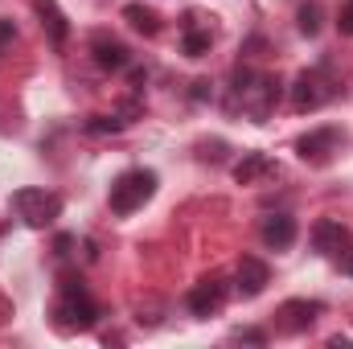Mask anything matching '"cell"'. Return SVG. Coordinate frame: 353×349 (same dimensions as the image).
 Masks as SVG:
<instances>
[{"label": "cell", "mask_w": 353, "mask_h": 349, "mask_svg": "<svg viewBox=\"0 0 353 349\" xmlns=\"http://www.w3.org/2000/svg\"><path fill=\"white\" fill-rule=\"evenodd\" d=\"M296 25H300V33H304V37H316V33H321V4H316V0H308V4L296 12Z\"/></svg>", "instance_id": "obj_18"}, {"label": "cell", "mask_w": 353, "mask_h": 349, "mask_svg": "<svg viewBox=\"0 0 353 349\" xmlns=\"http://www.w3.org/2000/svg\"><path fill=\"white\" fill-rule=\"evenodd\" d=\"M279 94H283V83H279L275 74H255V70H247V66L234 70V99H239V107H243L255 123H263L267 115L275 111Z\"/></svg>", "instance_id": "obj_1"}, {"label": "cell", "mask_w": 353, "mask_h": 349, "mask_svg": "<svg viewBox=\"0 0 353 349\" xmlns=\"http://www.w3.org/2000/svg\"><path fill=\"white\" fill-rule=\"evenodd\" d=\"M259 235H263V243L271 247V251H288V247L296 243V218H288V214H271V218H263Z\"/></svg>", "instance_id": "obj_13"}, {"label": "cell", "mask_w": 353, "mask_h": 349, "mask_svg": "<svg viewBox=\"0 0 353 349\" xmlns=\"http://www.w3.org/2000/svg\"><path fill=\"white\" fill-rule=\"evenodd\" d=\"M210 46H214V33H210V29H193V25H185L181 50H185L189 58H205V54H210Z\"/></svg>", "instance_id": "obj_16"}, {"label": "cell", "mask_w": 353, "mask_h": 349, "mask_svg": "<svg viewBox=\"0 0 353 349\" xmlns=\"http://www.w3.org/2000/svg\"><path fill=\"white\" fill-rule=\"evenodd\" d=\"M152 193H157V173L152 169H128V173H119L111 181L107 201H111V214H136Z\"/></svg>", "instance_id": "obj_3"}, {"label": "cell", "mask_w": 353, "mask_h": 349, "mask_svg": "<svg viewBox=\"0 0 353 349\" xmlns=\"http://www.w3.org/2000/svg\"><path fill=\"white\" fill-rule=\"evenodd\" d=\"M316 317H321V304H316V300H288V304H279V325H283L288 333L312 329Z\"/></svg>", "instance_id": "obj_10"}, {"label": "cell", "mask_w": 353, "mask_h": 349, "mask_svg": "<svg viewBox=\"0 0 353 349\" xmlns=\"http://www.w3.org/2000/svg\"><path fill=\"white\" fill-rule=\"evenodd\" d=\"M234 337H239V341H255V346H263V341H267L259 329H243V333H234Z\"/></svg>", "instance_id": "obj_22"}, {"label": "cell", "mask_w": 353, "mask_h": 349, "mask_svg": "<svg viewBox=\"0 0 353 349\" xmlns=\"http://www.w3.org/2000/svg\"><path fill=\"white\" fill-rule=\"evenodd\" d=\"M267 283H271V267L259 255H243L239 259V292L243 296H259Z\"/></svg>", "instance_id": "obj_12"}, {"label": "cell", "mask_w": 353, "mask_h": 349, "mask_svg": "<svg viewBox=\"0 0 353 349\" xmlns=\"http://www.w3.org/2000/svg\"><path fill=\"white\" fill-rule=\"evenodd\" d=\"M33 8H37L41 29H46V37L54 41V50H62V46L70 41V21H66V12L58 8V0H33Z\"/></svg>", "instance_id": "obj_8"}, {"label": "cell", "mask_w": 353, "mask_h": 349, "mask_svg": "<svg viewBox=\"0 0 353 349\" xmlns=\"http://www.w3.org/2000/svg\"><path fill=\"white\" fill-rule=\"evenodd\" d=\"M193 99H197V103L210 99V79H197V83H193Z\"/></svg>", "instance_id": "obj_23"}, {"label": "cell", "mask_w": 353, "mask_h": 349, "mask_svg": "<svg viewBox=\"0 0 353 349\" xmlns=\"http://www.w3.org/2000/svg\"><path fill=\"white\" fill-rule=\"evenodd\" d=\"M267 173H275V161H271L267 152H247V157L234 165V181H239V185H255V181L267 177Z\"/></svg>", "instance_id": "obj_14"}, {"label": "cell", "mask_w": 353, "mask_h": 349, "mask_svg": "<svg viewBox=\"0 0 353 349\" xmlns=\"http://www.w3.org/2000/svg\"><path fill=\"white\" fill-rule=\"evenodd\" d=\"M226 279H201L197 288H189V296H185V304H189V312L193 317H210V312H218L222 304H226Z\"/></svg>", "instance_id": "obj_7"}, {"label": "cell", "mask_w": 353, "mask_h": 349, "mask_svg": "<svg viewBox=\"0 0 353 349\" xmlns=\"http://www.w3.org/2000/svg\"><path fill=\"white\" fill-rule=\"evenodd\" d=\"M341 271H345V275H353V251H341Z\"/></svg>", "instance_id": "obj_24"}, {"label": "cell", "mask_w": 353, "mask_h": 349, "mask_svg": "<svg viewBox=\"0 0 353 349\" xmlns=\"http://www.w3.org/2000/svg\"><path fill=\"white\" fill-rule=\"evenodd\" d=\"M345 243H350V230H345L337 218H321V222L312 226V247H316L321 255H341Z\"/></svg>", "instance_id": "obj_11"}, {"label": "cell", "mask_w": 353, "mask_h": 349, "mask_svg": "<svg viewBox=\"0 0 353 349\" xmlns=\"http://www.w3.org/2000/svg\"><path fill=\"white\" fill-rule=\"evenodd\" d=\"M70 247H74V235H58V239H54V251H58V255H70Z\"/></svg>", "instance_id": "obj_20"}, {"label": "cell", "mask_w": 353, "mask_h": 349, "mask_svg": "<svg viewBox=\"0 0 353 349\" xmlns=\"http://www.w3.org/2000/svg\"><path fill=\"white\" fill-rule=\"evenodd\" d=\"M8 41H17V29H12V21H0V50H4Z\"/></svg>", "instance_id": "obj_21"}, {"label": "cell", "mask_w": 353, "mask_h": 349, "mask_svg": "<svg viewBox=\"0 0 353 349\" xmlns=\"http://www.w3.org/2000/svg\"><path fill=\"white\" fill-rule=\"evenodd\" d=\"M12 210H17V218H21L25 226L41 230V226H50V222L62 214V197L50 193V189H17V193H12Z\"/></svg>", "instance_id": "obj_5"}, {"label": "cell", "mask_w": 353, "mask_h": 349, "mask_svg": "<svg viewBox=\"0 0 353 349\" xmlns=\"http://www.w3.org/2000/svg\"><path fill=\"white\" fill-rule=\"evenodd\" d=\"M123 128H128L123 115H90L87 123H83L87 136H115V132H123Z\"/></svg>", "instance_id": "obj_17"}, {"label": "cell", "mask_w": 353, "mask_h": 349, "mask_svg": "<svg viewBox=\"0 0 353 349\" xmlns=\"http://www.w3.org/2000/svg\"><path fill=\"white\" fill-rule=\"evenodd\" d=\"M54 317H58L62 329H90L99 321V308H94V300H90L79 271H62V300H58Z\"/></svg>", "instance_id": "obj_2"}, {"label": "cell", "mask_w": 353, "mask_h": 349, "mask_svg": "<svg viewBox=\"0 0 353 349\" xmlns=\"http://www.w3.org/2000/svg\"><path fill=\"white\" fill-rule=\"evenodd\" d=\"M90 54H94V62H99L103 70H128V66H132V50H128L123 41L107 37V33H99V37L90 41Z\"/></svg>", "instance_id": "obj_9"}, {"label": "cell", "mask_w": 353, "mask_h": 349, "mask_svg": "<svg viewBox=\"0 0 353 349\" xmlns=\"http://www.w3.org/2000/svg\"><path fill=\"white\" fill-rule=\"evenodd\" d=\"M123 21H128L136 33H144V37H157V33H161V17H157L148 4H140V0H136V4H123Z\"/></svg>", "instance_id": "obj_15"}, {"label": "cell", "mask_w": 353, "mask_h": 349, "mask_svg": "<svg viewBox=\"0 0 353 349\" xmlns=\"http://www.w3.org/2000/svg\"><path fill=\"white\" fill-rule=\"evenodd\" d=\"M337 25H341V33H350V37H353V0H345V8H341Z\"/></svg>", "instance_id": "obj_19"}, {"label": "cell", "mask_w": 353, "mask_h": 349, "mask_svg": "<svg viewBox=\"0 0 353 349\" xmlns=\"http://www.w3.org/2000/svg\"><path fill=\"white\" fill-rule=\"evenodd\" d=\"M329 99H337V79L329 66H312L292 83V107L296 111H321Z\"/></svg>", "instance_id": "obj_4"}, {"label": "cell", "mask_w": 353, "mask_h": 349, "mask_svg": "<svg viewBox=\"0 0 353 349\" xmlns=\"http://www.w3.org/2000/svg\"><path fill=\"white\" fill-rule=\"evenodd\" d=\"M341 144H345V136H341L337 128H316V132H308V136L296 140V152H300V161H308V165H329L333 152H341Z\"/></svg>", "instance_id": "obj_6"}]
</instances>
